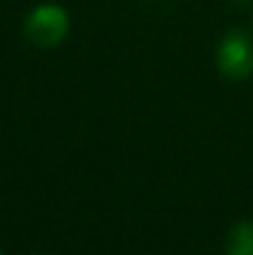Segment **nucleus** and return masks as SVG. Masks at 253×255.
Here are the masks:
<instances>
[{
  "label": "nucleus",
  "instance_id": "obj_3",
  "mask_svg": "<svg viewBox=\"0 0 253 255\" xmlns=\"http://www.w3.org/2000/svg\"><path fill=\"white\" fill-rule=\"evenodd\" d=\"M226 255H253V223L251 221H239L229 228L226 243H224Z\"/></svg>",
  "mask_w": 253,
  "mask_h": 255
},
{
  "label": "nucleus",
  "instance_id": "obj_2",
  "mask_svg": "<svg viewBox=\"0 0 253 255\" xmlns=\"http://www.w3.org/2000/svg\"><path fill=\"white\" fill-rule=\"evenodd\" d=\"M216 67L231 80L241 82L253 72V37L246 30H229L216 47Z\"/></svg>",
  "mask_w": 253,
  "mask_h": 255
},
{
  "label": "nucleus",
  "instance_id": "obj_1",
  "mask_svg": "<svg viewBox=\"0 0 253 255\" xmlns=\"http://www.w3.org/2000/svg\"><path fill=\"white\" fill-rule=\"evenodd\" d=\"M22 30H25V37L30 45H35L40 50H52V47L62 45L65 37L70 35V15L62 5L42 2L25 17Z\"/></svg>",
  "mask_w": 253,
  "mask_h": 255
},
{
  "label": "nucleus",
  "instance_id": "obj_4",
  "mask_svg": "<svg viewBox=\"0 0 253 255\" xmlns=\"http://www.w3.org/2000/svg\"><path fill=\"white\" fill-rule=\"evenodd\" d=\"M0 255H5V253H2V251H0Z\"/></svg>",
  "mask_w": 253,
  "mask_h": 255
}]
</instances>
